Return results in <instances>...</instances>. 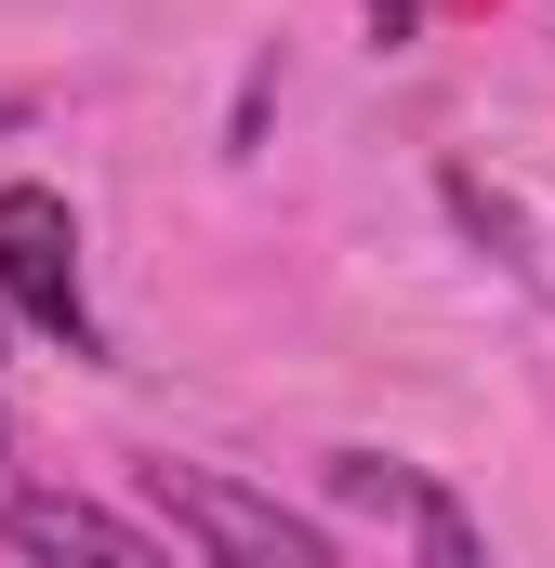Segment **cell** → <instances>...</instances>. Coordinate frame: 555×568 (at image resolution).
<instances>
[{
	"label": "cell",
	"mask_w": 555,
	"mask_h": 568,
	"mask_svg": "<svg viewBox=\"0 0 555 568\" xmlns=\"http://www.w3.org/2000/svg\"><path fill=\"white\" fill-rule=\"evenodd\" d=\"M0 304H27L67 357H93V304H80V225L53 185H0Z\"/></svg>",
	"instance_id": "7a4b0ae2"
},
{
	"label": "cell",
	"mask_w": 555,
	"mask_h": 568,
	"mask_svg": "<svg viewBox=\"0 0 555 568\" xmlns=\"http://www.w3.org/2000/svg\"><path fill=\"white\" fill-rule=\"evenodd\" d=\"M331 503H357V516H397L423 542V568H490V542H476V516L436 489V476H411V463H384V449H331Z\"/></svg>",
	"instance_id": "3957f363"
},
{
	"label": "cell",
	"mask_w": 555,
	"mask_h": 568,
	"mask_svg": "<svg viewBox=\"0 0 555 568\" xmlns=\"http://www.w3.org/2000/svg\"><path fill=\"white\" fill-rule=\"evenodd\" d=\"M0 542L40 556V568H172L133 516H107V503H80V489H13V503H0Z\"/></svg>",
	"instance_id": "277c9868"
},
{
	"label": "cell",
	"mask_w": 555,
	"mask_h": 568,
	"mask_svg": "<svg viewBox=\"0 0 555 568\" xmlns=\"http://www.w3.org/2000/svg\"><path fill=\"white\" fill-rule=\"evenodd\" d=\"M145 489L172 503V529L199 542V568H331V542L304 516H278L265 489H239L212 463H145Z\"/></svg>",
	"instance_id": "6da1fadb"
},
{
	"label": "cell",
	"mask_w": 555,
	"mask_h": 568,
	"mask_svg": "<svg viewBox=\"0 0 555 568\" xmlns=\"http://www.w3.org/2000/svg\"><path fill=\"white\" fill-rule=\"evenodd\" d=\"M13 120H27V93H0V133H13Z\"/></svg>",
	"instance_id": "5b68a950"
}]
</instances>
